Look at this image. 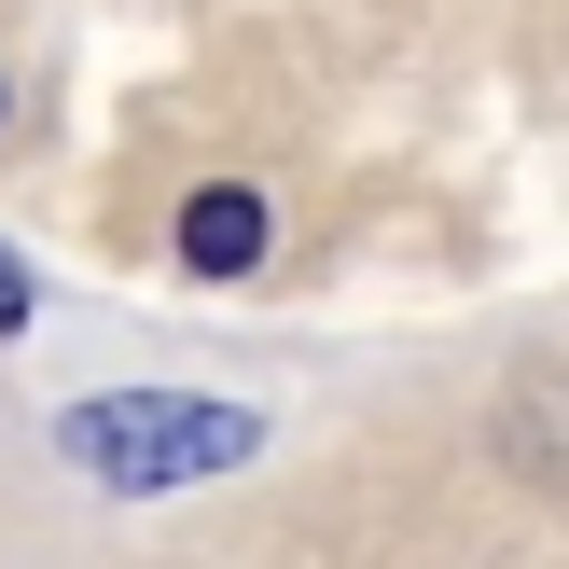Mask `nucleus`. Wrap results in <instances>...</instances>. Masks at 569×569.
<instances>
[{
	"instance_id": "f03ea898",
	"label": "nucleus",
	"mask_w": 569,
	"mask_h": 569,
	"mask_svg": "<svg viewBox=\"0 0 569 569\" xmlns=\"http://www.w3.org/2000/svg\"><path fill=\"white\" fill-rule=\"evenodd\" d=\"M250 250H264V194H250V181H209V194L181 209V264H194V278H237Z\"/></svg>"
},
{
	"instance_id": "7ed1b4c3",
	"label": "nucleus",
	"mask_w": 569,
	"mask_h": 569,
	"mask_svg": "<svg viewBox=\"0 0 569 569\" xmlns=\"http://www.w3.org/2000/svg\"><path fill=\"white\" fill-rule=\"evenodd\" d=\"M500 459H528V472L569 487V376H528L515 403H500Z\"/></svg>"
},
{
	"instance_id": "f257e3e1",
	"label": "nucleus",
	"mask_w": 569,
	"mask_h": 569,
	"mask_svg": "<svg viewBox=\"0 0 569 569\" xmlns=\"http://www.w3.org/2000/svg\"><path fill=\"white\" fill-rule=\"evenodd\" d=\"M70 459L98 487H194V472L250 459V417L181 403V389H111V403H70Z\"/></svg>"
},
{
	"instance_id": "20e7f679",
	"label": "nucleus",
	"mask_w": 569,
	"mask_h": 569,
	"mask_svg": "<svg viewBox=\"0 0 569 569\" xmlns=\"http://www.w3.org/2000/svg\"><path fill=\"white\" fill-rule=\"evenodd\" d=\"M0 333H28V278L14 264H0Z\"/></svg>"
}]
</instances>
